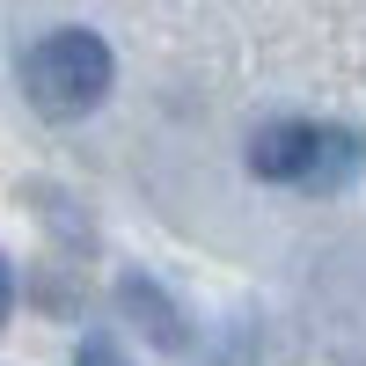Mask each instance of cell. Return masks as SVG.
Listing matches in <instances>:
<instances>
[{"mask_svg": "<svg viewBox=\"0 0 366 366\" xmlns=\"http://www.w3.org/2000/svg\"><path fill=\"white\" fill-rule=\"evenodd\" d=\"M74 366H125V359H117V352H110V345H88V352H81V359H74Z\"/></svg>", "mask_w": 366, "mask_h": 366, "instance_id": "obj_5", "label": "cell"}, {"mask_svg": "<svg viewBox=\"0 0 366 366\" xmlns=\"http://www.w3.org/2000/svg\"><path fill=\"white\" fill-rule=\"evenodd\" d=\"M110 44L96 37V29H51V37L29 44L22 59V88H29V103H37L44 117H81V110H96L110 96Z\"/></svg>", "mask_w": 366, "mask_h": 366, "instance_id": "obj_1", "label": "cell"}, {"mask_svg": "<svg viewBox=\"0 0 366 366\" xmlns=\"http://www.w3.org/2000/svg\"><path fill=\"white\" fill-rule=\"evenodd\" d=\"M117 300H125V315H132V322H147V337H154L162 352H176V345H183V315L162 300V286L125 279V286H117Z\"/></svg>", "mask_w": 366, "mask_h": 366, "instance_id": "obj_4", "label": "cell"}, {"mask_svg": "<svg viewBox=\"0 0 366 366\" xmlns=\"http://www.w3.org/2000/svg\"><path fill=\"white\" fill-rule=\"evenodd\" d=\"M308 139H315V125H308V117H279V125H264V132L249 139V169H257L264 183H300Z\"/></svg>", "mask_w": 366, "mask_h": 366, "instance_id": "obj_2", "label": "cell"}, {"mask_svg": "<svg viewBox=\"0 0 366 366\" xmlns=\"http://www.w3.org/2000/svg\"><path fill=\"white\" fill-rule=\"evenodd\" d=\"M352 176H359V132H345V125H315L308 162H300V191H345Z\"/></svg>", "mask_w": 366, "mask_h": 366, "instance_id": "obj_3", "label": "cell"}, {"mask_svg": "<svg viewBox=\"0 0 366 366\" xmlns=\"http://www.w3.org/2000/svg\"><path fill=\"white\" fill-rule=\"evenodd\" d=\"M8 308H15V271H8V257H0V322H8Z\"/></svg>", "mask_w": 366, "mask_h": 366, "instance_id": "obj_6", "label": "cell"}]
</instances>
